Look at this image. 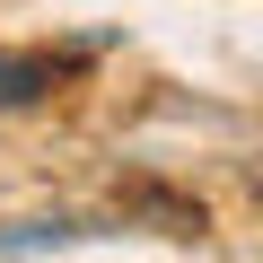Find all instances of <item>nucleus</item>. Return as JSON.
<instances>
[{"label":"nucleus","instance_id":"nucleus-1","mask_svg":"<svg viewBox=\"0 0 263 263\" xmlns=\"http://www.w3.org/2000/svg\"><path fill=\"white\" fill-rule=\"evenodd\" d=\"M79 79V53H44V44H0V114H27V105H44V97H62Z\"/></svg>","mask_w":263,"mask_h":263},{"label":"nucleus","instance_id":"nucleus-2","mask_svg":"<svg viewBox=\"0 0 263 263\" xmlns=\"http://www.w3.org/2000/svg\"><path fill=\"white\" fill-rule=\"evenodd\" d=\"M79 237V219L70 211H44V219H9L0 228V254H35V246H70Z\"/></svg>","mask_w":263,"mask_h":263}]
</instances>
